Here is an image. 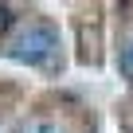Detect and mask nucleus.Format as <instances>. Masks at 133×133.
<instances>
[{"label": "nucleus", "instance_id": "obj_4", "mask_svg": "<svg viewBox=\"0 0 133 133\" xmlns=\"http://www.w3.org/2000/svg\"><path fill=\"white\" fill-rule=\"evenodd\" d=\"M8 28V8H0V31Z\"/></svg>", "mask_w": 133, "mask_h": 133}, {"label": "nucleus", "instance_id": "obj_1", "mask_svg": "<svg viewBox=\"0 0 133 133\" xmlns=\"http://www.w3.org/2000/svg\"><path fill=\"white\" fill-rule=\"evenodd\" d=\"M55 47H59L55 31H51V28H43V24H35V28H28V31L16 39L12 55H16V59H24V63H47V59L55 55Z\"/></svg>", "mask_w": 133, "mask_h": 133}, {"label": "nucleus", "instance_id": "obj_3", "mask_svg": "<svg viewBox=\"0 0 133 133\" xmlns=\"http://www.w3.org/2000/svg\"><path fill=\"white\" fill-rule=\"evenodd\" d=\"M121 71H125V78L133 82V43H129V47L121 51Z\"/></svg>", "mask_w": 133, "mask_h": 133}, {"label": "nucleus", "instance_id": "obj_2", "mask_svg": "<svg viewBox=\"0 0 133 133\" xmlns=\"http://www.w3.org/2000/svg\"><path fill=\"white\" fill-rule=\"evenodd\" d=\"M20 133H63V129H59L55 121H28Z\"/></svg>", "mask_w": 133, "mask_h": 133}]
</instances>
